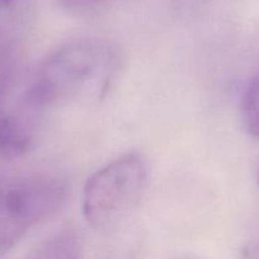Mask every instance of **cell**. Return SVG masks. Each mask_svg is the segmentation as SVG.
I'll return each instance as SVG.
<instances>
[{"instance_id":"cell-1","label":"cell","mask_w":259,"mask_h":259,"mask_svg":"<svg viewBox=\"0 0 259 259\" xmlns=\"http://www.w3.org/2000/svg\"><path fill=\"white\" fill-rule=\"evenodd\" d=\"M118 70L113 46L99 38H78L53 51L39 65L25 91L30 110L99 100L108 93Z\"/></svg>"},{"instance_id":"cell-2","label":"cell","mask_w":259,"mask_h":259,"mask_svg":"<svg viewBox=\"0 0 259 259\" xmlns=\"http://www.w3.org/2000/svg\"><path fill=\"white\" fill-rule=\"evenodd\" d=\"M148 185V167L139 153H126L109 162L86 181L82 212L99 233L116 232L138 209Z\"/></svg>"},{"instance_id":"cell-3","label":"cell","mask_w":259,"mask_h":259,"mask_svg":"<svg viewBox=\"0 0 259 259\" xmlns=\"http://www.w3.org/2000/svg\"><path fill=\"white\" fill-rule=\"evenodd\" d=\"M67 199L66 184L46 175L0 184V259L28 230L57 214Z\"/></svg>"},{"instance_id":"cell-4","label":"cell","mask_w":259,"mask_h":259,"mask_svg":"<svg viewBox=\"0 0 259 259\" xmlns=\"http://www.w3.org/2000/svg\"><path fill=\"white\" fill-rule=\"evenodd\" d=\"M25 259H81L80 239L73 230H61L43 242Z\"/></svg>"},{"instance_id":"cell-5","label":"cell","mask_w":259,"mask_h":259,"mask_svg":"<svg viewBox=\"0 0 259 259\" xmlns=\"http://www.w3.org/2000/svg\"><path fill=\"white\" fill-rule=\"evenodd\" d=\"M240 113L245 131L259 139V75L248 83L243 94Z\"/></svg>"},{"instance_id":"cell-6","label":"cell","mask_w":259,"mask_h":259,"mask_svg":"<svg viewBox=\"0 0 259 259\" xmlns=\"http://www.w3.org/2000/svg\"><path fill=\"white\" fill-rule=\"evenodd\" d=\"M65 7L71 9H86V8H93L96 5H100L108 0H60Z\"/></svg>"},{"instance_id":"cell-7","label":"cell","mask_w":259,"mask_h":259,"mask_svg":"<svg viewBox=\"0 0 259 259\" xmlns=\"http://www.w3.org/2000/svg\"><path fill=\"white\" fill-rule=\"evenodd\" d=\"M12 2H14V0H0V7H5V5L10 4Z\"/></svg>"},{"instance_id":"cell-8","label":"cell","mask_w":259,"mask_h":259,"mask_svg":"<svg viewBox=\"0 0 259 259\" xmlns=\"http://www.w3.org/2000/svg\"><path fill=\"white\" fill-rule=\"evenodd\" d=\"M258 184H259V169H258Z\"/></svg>"}]
</instances>
